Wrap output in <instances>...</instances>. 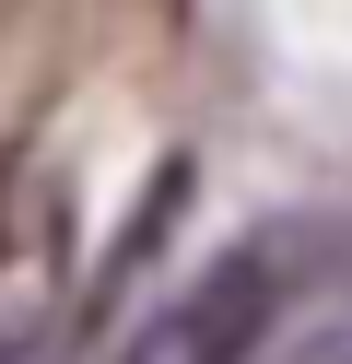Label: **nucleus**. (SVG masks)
Wrapping results in <instances>:
<instances>
[{"instance_id": "nucleus-1", "label": "nucleus", "mask_w": 352, "mask_h": 364, "mask_svg": "<svg viewBox=\"0 0 352 364\" xmlns=\"http://www.w3.org/2000/svg\"><path fill=\"white\" fill-rule=\"evenodd\" d=\"M294 294H305V270H294V223H258L247 247H223L211 270H188V282L164 294L129 341H117V364H258Z\"/></svg>"}, {"instance_id": "nucleus-2", "label": "nucleus", "mask_w": 352, "mask_h": 364, "mask_svg": "<svg viewBox=\"0 0 352 364\" xmlns=\"http://www.w3.org/2000/svg\"><path fill=\"white\" fill-rule=\"evenodd\" d=\"M294 364H352V329H317V341H305Z\"/></svg>"}, {"instance_id": "nucleus-3", "label": "nucleus", "mask_w": 352, "mask_h": 364, "mask_svg": "<svg viewBox=\"0 0 352 364\" xmlns=\"http://www.w3.org/2000/svg\"><path fill=\"white\" fill-rule=\"evenodd\" d=\"M0 188H12V165H0Z\"/></svg>"}]
</instances>
